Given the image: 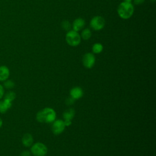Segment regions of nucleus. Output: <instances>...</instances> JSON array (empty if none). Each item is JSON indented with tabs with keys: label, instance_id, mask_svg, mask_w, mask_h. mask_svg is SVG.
Here are the masks:
<instances>
[{
	"label": "nucleus",
	"instance_id": "2eb2a0df",
	"mask_svg": "<svg viewBox=\"0 0 156 156\" xmlns=\"http://www.w3.org/2000/svg\"><path fill=\"white\" fill-rule=\"evenodd\" d=\"M93 52L94 54H99L103 51V46L100 43H96L92 46Z\"/></svg>",
	"mask_w": 156,
	"mask_h": 156
},
{
	"label": "nucleus",
	"instance_id": "423d86ee",
	"mask_svg": "<svg viewBox=\"0 0 156 156\" xmlns=\"http://www.w3.org/2000/svg\"><path fill=\"white\" fill-rule=\"evenodd\" d=\"M95 57L93 54L88 52L84 54L82 58V63L83 66L87 68H91L95 63Z\"/></svg>",
	"mask_w": 156,
	"mask_h": 156
},
{
	"label": "nucleus",
	"instance_id": "6e6552de",
	"mask_svg": "<svg viewBox=\"0 0 156 156\" xmlns=\"http://www.w3.org/2000/svg\"><path fill=\"white\" fill-rule=\"evenodd\" d=\"M85 24V20L82 18H77L74 20V21L73 23V30L79 32L80 30H82Z\"/></svg>",
	"mask_w": 156,
	"mask_h": 156
},
{
	"label": "nucleus",
	"instance_id": "9b49d317",
	"mask_svg": "<svg viewBox=\"0 0 156 156\" xmlns=\"http://www.w3.org/2000/svg\"><path fill=\"white\" fill-rule=\"evenodd\" d=\"M12 106V101L5 99L3 101H0V113H4Z\"/></svg>",
	"mask_w": 156,
	"mask_h": 156
},
{
	"label": "nucleus",
	"instance_id": "20e7f679",
	"mask_svg": "<svg viewBox=\"0 0 156 156\" xmlns=\"http://www.w3.org/2000/svg\"><path fill=\"white\" fill-rule=\"evenodd\" d=\"M30 152L35 156H44L48 152V148L42 143H36L32 145Z\"/></svg>",
	"mask_w": 156,
	"mask_h": 156
},
{
	"label": "nucleus",
	"instance_id": "4be33fe9",
	"mask_svg": "<svg viewBox=\"0 0 156 156\" xmlns=\"http://www.w3.org/2000/svg\"><path fill=\"white\" fill-rule=\"evenodd\" d=\"M145 0H133V2L135 5H140L144 2Z\"/></svg>",
	"mask_w": 156,
	"mask_h": 156
},
{
	"label": "nucleus",
	"instance_id": "39448f33",
	"mask_svg": "<svg viewBox=\"0 0 156 156\" xmlns=\"http://www.w3.org/2000/svg\"><path fill=\"white\" fill-rule=\"evenodd\" d=\"M105 20L101 16H95L90 21V27L94 30H101L105 26Z\"/></svg>",
	"mask_w": 156,
	"mask_h": 156
},
{
	"label": "nucleus",
	"instance_id": "dca6fc26",
	"mask_svg": "<svg viewBox=\"0 0 156 156\" xmlns=\"http://www.w3.org/2000/svg\"><path fill=\"white\" fill-rule=\"evenodd\" d=\"M4 86L5 88H6L7 89H11L12 88L14 87L15 86V83L14 82L11 80H6L4 81Z\"/></svg>",
	"mask_w": 156,
	"mask_h": 156
},
{
	"label": "nucleus",
	"instance_id": "a211bd4d",
	"mask_svg": "<svg viewBox=\"0 0 156 156\" xmlns=\"http://www.w3.org/2000/svg\"><path fill=\"white\" fill-rule=\"evenodd\" d=\"M16 97V94L13 91H9L5 96V99H9L10 101H13Z\"/></svg>",
	"mask_w": 156,
	"mask_h": 156
},
{
	"label": "nucleus",
	"instance_id": "f03ea898",
	"mask_svg": "<svg viewBox=\"0 0 156 156\" xmlns=\"http://www.w3.org/2000/svg\"><path fill=\"white\" fill-rule=\"evenodd\" d=\"M134 7L131 2L123 1L121 2L117 9V13L120 18L124 20L130 18L133 14Z\"/></svg>",
	"mask_w": 156,
	"mask_h": 156
},
{
	"label": "nucleus",
	"instance_id": "412c9836",
	"mask_svg": "<svg viewBox=\"0 0 156 156\" xmlns=\"http://www.w3.org/2000/svg\"><path fill=\"white\" fill-rule=\"evenodd\" d=\"M31 152L28 151H24L21 153V156H30Z\"/></svg>",
	"mask_w": 156,
	"mask_h": 156
},
{
	"label": "nucleus",
	"instance_id": "7ed1b4c3",
	"mask_svg": "<svg viewBox=\"0 0 156 156\" xmlns=\"http://www.w3.org/2000/svg\"><path fill=\"white\" fill-rule=\"evenodd\" d=\"M65 40L67 44L71 46H77L81 41V37L78 32L74 30H69L67 32Z\"/></svg>",
	"mask_w": 156,
	"mask_h": 156
},
{
	"label": "nucleus",
	"instance_id": "0eeeda50",
	"mask_svg": "<svg viewBox=\"0 0 156 156\" xmlns=\"http://www.w3.org/2000/svg\"><path fill=\"white\" fill-rule=\"evenodd\" d=\"M65 127L64 121L62 119L55 120L51 126L52 132L55 135H59L63 132Z\"/></svg>",
	"mask_w": 156,
	"mask_h": 156
},
{
	"label": "nucleus",
	"instance_id": "f3484780",
	"mask_svg": "<svg viewBox=\"0 0 156 156\" xmlns=\"http://www.w3.org/2000/svg\"><path fill=\"white\" fill-rule=\"evenodd\" d=\"M61 26H62V28L65 30H69L71 29V25L70 24L69 22H68V21H64L61 24Z\"/></svg>",
	"mask_w": 156,
	"mask_h": 156
},
{
	"label": "nucleus",
	"instance_id": "aec40b11",
	"mask_svg": "<svg viewBox=\"0 0 156 156\" xmlns=\"http://www.w3.org/2000/svg\"><path fill=\"white\" fill-rule=\"evenodd\" d=\"M4 94V87L1 84H0V99H1L3 98Z\"/></svg>",
	"mask_w": 156,
	"mask_h": 156
},
{
	"label": "nucleus",
	"instance_id": "f257e3e1",
	"mask_svg": "<svg viewBox=\"0 0 156 156\" xmlns=\"http://www.w3.org/2000/svg\"><path fill=\"white\" fill-rule=\"evenodd\" d=\"M36 118L40 122H53L56 118V113L53 108L46 107L37 113Z\"/></svg>",
	"mask_w": 156,
	"mask_h": 156
},
{
	"label": "nucleus",
	"instance_id": "ddd939ff",
	"mask_svg": "<svg viewBox=\"0 0 156 156\" xmlns=\"http://www.w3.org/2000/svg\"><path fill=\"white\" fill-rule=\"evenodd\" d=\"M75 115V111L73 108H69L65 111L63 113V116L65 119L72 120Z\"/></svg>",
	"mask_w": 156,
	"mask_h": 156
},
{
	"label": "nucleus",
	"instance_id": "f8f14e48",
	"mask_svg": "<svg viewBox=\"0 0 156 156\" xmlns=\"http://www.w3.org/2000/svg\"><path fill=\"white\" fill-rule=\"evenodd\" d=\"M22 143L26 147L30 146L33 143V137L30 133H25L22 137Z\"/></svg>",
	"mask_w": 156,
	"mask_h": 156
},
{
	"label": "nucleus",
	"instance_id": "5701e85b",
	"mask_svg": "<svg viewBox=\"0 0 156 156\" xmlns=\"http://www.w3.org/2000/svg\"><path fill=\"white\" fill-rule=\"evenodd\" d=\"M63 121L65 126H69L72 123L71 120H69V119H65Z\"/></svg>",
	"mask_w": 156,
	"mask_h": 156
},
{
	"label": "nucleus",
	"instance_id": "b1692460",
	"mask_svg": "<svg viewBox=\"0 0 156 156\" xmlns=\"http://www.w3.org/2000/svg\"><path fill=\"white\" fill-rule=\"evenodd\" d=\"M2 120L0 117V128L2 127Z\"/></svg>",
	"mask_w": 156,
	"mask_h": 156
},
{
	"label": "nucleus",
	"instance_id": "9d476101",
	"mask_svg": "<svg viewBox=\"0 0 156 156\" xmlns=\"http://www.w3.org/2000/svg\"><path fill=\"white\" fill-rule=\"evenodd\" d=\"M10 75V71L7 66L5 65L0 66V81L4 82L7 80Z\"/></svg>",
	"mask_w": 156,
	"mask_h": 156
},
{
	"label": "nucleus",
	"instance_id": "393cba45",
	"mask_svg": "<svg viewBox=\"0 0 156 156\" xmlns=\"http://www.w3.org/2000/svg\"><path fill=\"white\" fill-rule=\"evenodd\" d=\"M132 0H124V1L125 2H131Z\"/></svg>",
	"mask_w": 156,
	"mask_h": 156
},
{
	"label": "nucleus",
	"instance_id": "6ab92c4d",
	"mask_svg": "<svg viewBox=\"0 0 156 156\" xmlns=\"http://www.w3.org/2000/svg\"><path fill=\"white\" fill-rule=\"evenodd\" d=\"M74 101H75V99H74L73 98L70 97L66 99V104L67 105H71L73 104H74Z\"/></svg>",
	"mask_w": 156,
	"mask_h": 156
},
{
	"label": "nucleus",
	"instance_id": "a878e982",
	"mask_svg": "<svg viewBox=\"0 0 156 156\" xmlns=\"http://www.w3.org/2000/svg\"><path fill=\"white\" fill-rule=\"evenodd\" d=\"M151 1H155V0H150Z\"/></svg>",
	"mask_w": 156,
	"mask_h": 156
},
{
	"label": "nucleus",
	"instance_id": "1a4fd4ad",
	"mask_svg": "<svg viewBox=\"0 0 156 156\" xmlns=\"http://www.w3.org/2000/svg\"><path fill=\"white\" fill-rule=\"evenodd\" d=\"M83 94V92L82 89L79 87H74L70 90L71 97L75 100L82 98Z\"/></svg>",
	"mask_w": 156,
	"mask_h": 156
},
{
	"label": "nucleus",
	"instance_id": "4468645a",
	"mask_svg": "<svg viewBox=\"0 0 156 156\" xmlns=\"http://www.w3.org/2000/svg\"><path fill=\"white\" fill-rule=\"evenodd\" d=\"M80 35L81 38H82L83 40H88L91 37V32L90 29L86 28L82 31L81 34Z\"/></svg>",
	"mask_w": 156,
	"mask_h": 156
}]
</instances>
